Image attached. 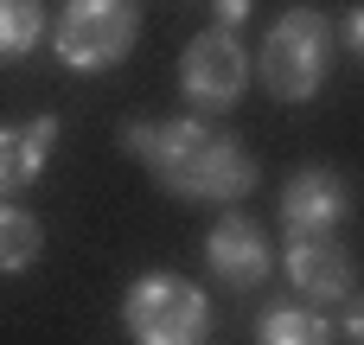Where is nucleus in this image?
<instances>
[{"mask_svg":"<svg viewBox=\"0 0 364 345\" xmlns=\"http://www.w3.org/2000/svg\"><path fill=\"white\" fill-rule=\"evenodd\" d=\"M122 147L179 198H218L237 205L243 192H256V160L243 154L237 134L211 128L205 115H173V122H128Z\"/></svg>","mask_w":364,"mask_h":345,"instance_id":"obj_1","label":"nucleus"},{"mask_svg":"<svg viewBox=\"0 0 364 345\" xmlns=\"http://www.w3.org/2000/svg\"><path fill=\"white\" fill-rule=\"evenodd\" d=\"M333 70V19L320 6H288L262 32V90L282 102H307Z\"/></svg>","mask_w":364,"mask_h":345,"instance_id":"obj_2","label":"nucleus"},{"mask_svg":"<svg viewBox=\"0 0 364 345\" xmlns=\"http://www.w3.org/2000/svg\"><path fill=\"white\" fill-rule=\"evenodd\" d=\"M122 327H128L134 345H205L211 301L186 275H141L122 294Z\"/></svg>","mask_w":364,"mask_h":345,"instance_id":"obj_3","label":"nucleus"},{"mask_svg":"<svg viewBox=\"0 0 364 345\" xmlns=\"http://www.w3.org/2000/svg\"><path fill=\"white\" fill-rule=\"evenodd\" d=\"M134 38H141L134 0H64L58 32H51V45L70 70H109L134 51Z\"/></svg>","mask_w":364,"mask_h":345,"instance_id":"obj_4","label":"nucleus"},{"mask_svg":"<svg viewBox=\"0 0 364 345\" xmlns=\"http://www.w3.org/2000/svg\"><path fill=\"white\" fill-rule=\"evenodd\" d=\"M250 90V51L237 32L205 26L186 51H179V96L192 102V115H230Z\"/></svg>","mask_w":364,"mask_h":345,"instance_id":"obj_5","label":"nucleus"},{"mask_svg":"<svg viewBox=\"0 0 364 345\" xmlns=\"http://www.w3.org/2000/svg\"><path fill=\"white\" fill-rule=\"evenodd\" d=\"M352 218V186L333 166H301L282 186V230L294 237H339V224Z\"/></svg>","mask_w":364,"mask_h":345,"instance_id":"obj_6","label":"nucleus"},{"mask_svg":"<svg viewBox=\"0 0 364 345\" xmlns=\"http://www.w3.org/2000/svg\"><path fill=\"white\" fill-rule=\"evenodd\" d=\"M205 262H211V275H218L224 288H237V294H250V288H262V282L275 275L269 230H262L250 211H224V218L211 224V237H205Z\"/></svg>","mask_w":364,"mask_h":345,"instance_id":"obj_7","label":"nucleus"},{"mask_svg":"<svg viewBox=\"0 0 364 345\" xmlns=\"http://www.w3.org/2000/svg\"><path fill=\"white\" fill-rule=\"evenodd\" d=\"M294 294H307V307H326V301H346L358 269H352V250L339 237H294L288 256H282Z\"/></svg>","mask_w":364,"mask_h":345,"instance_id":"obj_8","label":"nucleus"},{"mask_svg":"<svg viewBox=\"0 0 364 345\" xmlns=\"http://www.w3.org/2000/svg\"><path fill=\"white\" fill-rule=\"evenodd\" d=\"M58 147V115H32V122H0V205L13 192H26L45 160Z\"/></svg>","mask_w":364,"mask_h":345,"instance_id":"obj_9","label":"nucleus"},{"mask_svg":"<svg viewBox=\"0 0 364 345\" xmlns=\"http://www.w3.org/2000/svg\"><path fill=\"white\" fill-rule=\"evenodd\" d=\"M256 345H339V327H333L320 307L288 301V307H269V314H262Z\"/></svg>","mask_w":364,"mask_h":345,"instance_id":"obj_10","label":"nucleus"},{"mask_svg":"<svg viewBox=\"0 0 364 345\" xmlns=\"http://www.w3.org/2000/svg\"><path fill=\"white\" fill-rule=\"evenodd\" d=\"M45 250V224L26 211V205H0V275H26Z\"/></svg>","mask_w":364,"mask_h":345,"instance_id":"obj_11","label":"nucleus"},{"mask_svg":"<svg viewBox=\"0 0 364 345\" xmlns=\"http://www.w3.org/2000/svg\"><path fill=\"white\" fill-rule=\"evenodd\" d=\"M45 45V0H0V64H19Z\"/></svg>","mask_w":364,"mask_h":345,"instance_id":"obj_12","label":"nucleus"},{"mask_svg":"<svg viewBox=\"0 0 364 345\" xmlns=\"http://www.w3.org/2000/svg\"><path fill=\"white\" fill-rule=\"evenodd\" d=\"M243 19H250V0H211V26L218 32H237L243 38Z\"/></svg>","mask_w":364,"mask_h":345,"instance_id":"obj_13","label":"nucleus"},{"mask_svg":"<svg viewBox=\"0 0 364 345\" xmlns=\"http://www.w3.org/2000/svg\"><path fill=\"white\" fill-rule=\"evenodd\" d=\"M346 45H352V58L364 64V0L352 6V13H346Z\"/></svg>","mask_w":364,"mask_h":345,"instance_id":"obj_14","label":"nucleus"},{"mask_svg":"<svg viewBox=\"0 0 364 345\" xmlns=\"http://www.w3.org/2000/svg\"><path fill=\"white\" fill-rule=\"evenodd\" d=\"M346 339L364 345V294H352V307H346Z\"/></svg>","mask_w":364,"mask_h":345,"instance_id":"obj_15","label":"nucleus"}]
</instances>
